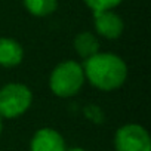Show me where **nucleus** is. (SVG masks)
Returning <instances> with one entry per match:
<instances>
[{
  "label": "nucleus",
  "instance_id": "obj_1",
  "mask_svg": "<svg viewBox=\"0 0 151 151\" xmlns=\"http://www.w3.org/2000/svg\"><path fill=\"white\" fill-rule=\"evenodd\" d=\"M82 67L85 80L104 92L119 89L127 79L126 62L119 55L111 52H98L96 55L85 59Z\"/></svg>",
  "mask_w": 151,
  "mask_h": 151
},
{
  "label": "nucleus",
  "instance_id": "obj_2",
  "mask_svg": "<svg viewBox=\"0 0 151 151\" xmlns=\"http://www.w3.org/2000/svg\"><path fill=\"white\" fill-rule=\"evenodd\" d=\"M85 85L83 67L76 61H62L50 73L49 88L59 98H70L80 92Z\"/></svg>",
  "mask_w": 151,
  "mask_h": 151
},
{
  "label": "nucleus",
  "instance_id": "obj_3",
  "mask_svg": "<svg viewBox=\"0 0 151 151\" xmlns=\"http://www.w3.org/2000/svg\"><path fill=\"white\" fill-rule=\"evenodd\" d=\"M33 102V93L22 83H9L0 88V117L18 119L28 111Z\"/></svg>",
  "mask_w": 151,
  "mask_h": 151
},
{
  "label": "nucleus",
  "instance_id": "obj_4",
  "mask_svg": "<svg viewBox=\"0 0 151 151\" xmlns=\"http://www.w3.org/2000/svg\"><path fill=\"white\" fill-rule=\"evenodd\" d=\"M114 147L116 151H151V139L145 127L127 123L116 132Z\"/></svg>",
  "mask_w": 151,
  "mask_h": 151
},
{
  "label": "nucleus",
  "instance_id": "obj_5",
  "mask_svg": "<svg viewBox=\"0 0 151 151\" xmlns=\"http://www.w3.org/2000/svg\"><path fill=\"white\" fill-rule=\"evenodd\" d=\"M93 25L96 33L108 40L119 39L124 30L123 19L114 11L93 12Z\"/></svg>",
  "mask_w": 151,
  "mask_h": 151
},
{
  "label": "nucleus",
  "instance_id": "obj_6",
  "mask_svg": "<svg viewBox=\"0 0 151 151\" xmlns=\"http://www.w3.org/2000/svg\"><path fill=\"white\" fill-rule=\"evenodd\" d=\"M65 141L59 132L52 127L39 129L30 142V151H65Z\"/></svg>",
  "mask_w": 151,
  "mask_h": 151
},
{
  "label": "nucleus",
  "instance_id": "obj_7",
  "mask_svg": "<svg viewBox=\"0 0 151 151\" xmlns=\"http://www.w3.org/2000/svg\"><path fill=\"white\" fill-rule=\"evenodd\" d=\"M24 49L19 42L11 37H0V65L12 68L22 62Z\"/></svg>",
  "mask_w": 151,
  "mask_h": 151
},
{
  "label": "nucleus",
  "instance_id": "obj_8",
  "mask_svg": "<svg viewBox=\"0 0 151 151\" xmlns=\"http://www.w3.org/2000/svg\"><path fill=\"white\" fill-rule=\"evenodd\" d=\"M74 49L80 58L88 59L99 52V42L91 31H82L74 37Z\"/></svg>",
  "mask_w": 151,
  "mask_h": 151
},
{
  "label": "nucleus",
  "instance_id": "obj_9",
  "mask_svg": "<svg viewBox=\"0 0 151 151\" xmlns=\"http://www.w3.org/2000/svg\"><path fill=\"white\" fill-rule=\"evenodd\" d=\"M24 6L28 14L37 18L52 15L58 8V0H24Z\"/></svg>",
  "mask_w": 151,
  "mask_h": 151
},
{
  "label": "nucleus",
  "instance_id": "obj_10",
  "mask_svg": "<svg viewBox=\"0 0 151 151\" xmlns=\"http://www.w3.org/2000/svg\"><path fill=\"white\" fill-rule=\"evenodd\" d=\"M123 0H85L86 6L92 12H102V11H113L116 9Z\"/></svg>",
  "mask_w": 151,
  "mask_h": 151
},
{
  "label": "nucleus",
  "instance_id": "obj_11",
  "mask_svg": "<svg viewBox=\"0 0 151 151\" xmlns=\"http://www.w3.org/2000/svg\"><path fill=\"white\" fill-rule=\"evenodd\" d=\"M85 116L88 120H91L92 123H102L104 120V113L102 110L98 107V105H93V104H89L85 107Z\"/></svg>",
  "mask_w": 151,
  "mask_h": 151
},
{
  "label": "nucleus",
  "instance_id": "obj_12",
  "mask_svg": "<svg viewBox=\"0 0 151 151\" xmlns=\"http://www.w3.org/2000/svg\"><path fill=\"white\" fill-rule=\"evenodd\" d=\"M65 151H86V150H83V148H80V147H74V148H68V150H65Z\"/></svg>",
  "mask_w": 151,
  "mask_h": 151
},
{
  "label": "nucleus",
  "instance_id": "obj_13",
  "mask_svg": "<svg viewBox=\"0 0 151 151\" xmlns=\"http://www.w3.org/2000/svg\"><path fill=\"white\" fill-rule=\"evenodd\" d=\"M2 130H3V119L0 117V133H2Z\"/></svg>",
  "mask_w": 151,
  "mask_h": 151
}]
</instances>
